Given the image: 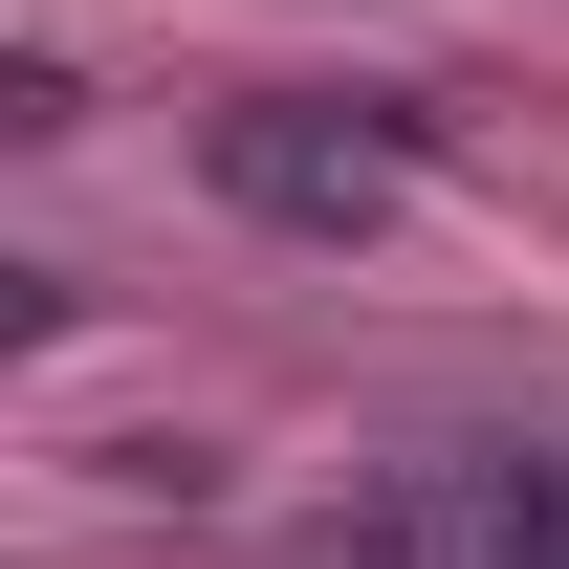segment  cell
<instances>
[{
  "mask_svg": "<svg viewBox=\"0 0 569 569\" xmlns=\"http://www.w3.org/2000/svg\"><path fill=\"white\" fill-rule=\"evenodd\" d=\"M372 569H569V460H526V438L417 460V482L372 503Z\"/></svg>",
  "mask_w": 569,
  "mask_h": 569,
  "instance_id": "obj_1",
  "label": "cell"
}]
</instances>
